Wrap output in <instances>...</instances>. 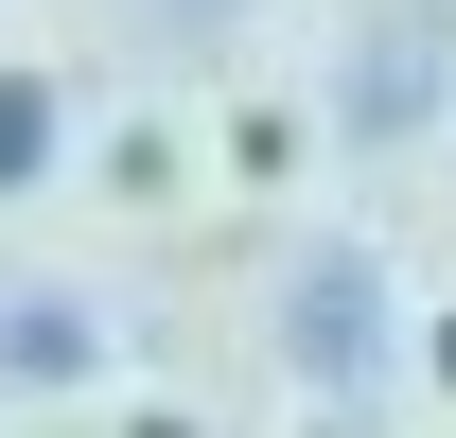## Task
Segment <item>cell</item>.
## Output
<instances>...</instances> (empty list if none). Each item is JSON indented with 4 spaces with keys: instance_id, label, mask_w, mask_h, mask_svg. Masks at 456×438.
Returning <instances> with one entry per match:
<instances>
[{
    "instance_id": "1",
    "label": "cell",
    "mask_w": 456,
    "mask_h": 438,
    "mask_svg": "<svg viewBox=\"0 0 456 438\" xmlns=\"http://www.w3.org/2000/svg\"><path fill=\"white\" fill-rule=\"evenodd\" d=\"M36 175H53V88L0 70V193H36Z\"/></svg>"
}]
</instances>
